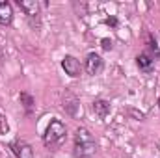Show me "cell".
Here are the masks:
<instances>
[{
	"mask_svg": "<svg viewBox=\"0 0 160 158\" xmlns=\"http://www.w3.org/2000/svg\"><path fill=\"white\" fill-rule=\"evenodd\" d=\"M97 151V143H95V138L93 134L80 126L75 132V156L77 158H91Z\"/></svg>",
	"mask_w": 160,
	"mask_h": 158,
	"instance_id": "6da1fadb",
	"label": "cell"
},
{
	"mask_svg": "<svg viewBox=\"0 0 160 158\" xmlns=\"http://www.w3.org/2000/svg\"><path fill=\"white\" fill-rule=\"evenodd\" d=\"M65 134H67L65 125H63L60 119H52V121L48 123L45 134H43V143H45L47 147L54 149V147H58V145L65 140Z\"/></svg>",
	"mask_w": 160,
	"mask_h": 158,
	"instance_id": "7a4b0ae2",
	"label": "cell"
},
{
	"mask_svg": "<svg viewBox=\"0 0 160 158\" xmlns=\"http://www.w3.org/2000/svg\"><path fill=\"white\" fill-rule=\"evenodd\" d=\"M84 69H86V73H88V75H91V77L101 75V71L104 69V62H102V58H101L97 52H89V54L86 56Z\"/></svg>",
	"mask_w": 160,
	"mask_h": 158,
	"instance_id": "3957f363",
	"label": "cell"
},
{
	"mask_svg": "<svg viewBox=\"0 0 160 158\" xmlns=\"http://www.w3.org/2000/svg\"><path fill=\"white\" fill-rule=\"evenodd\" d=\"M62 67H63V71H65L69 77H73V78L80 77V73H82V65H80V62L75 56H65V58L62 60Z\"/></svg>",
	"mask_w": 160,
	"mask_h": 158,
	"instance_id": "277c9868",
	"label": "cell"
},
{
	"mask_svg": "<svg viewBox=\"0 0 160 158\" xmlns=\"http://www.w3.org/2000/svg\"><path fill=\"white\" fill-rule=\"evenodd\" d=\"M9 147H11L13 155L17 158H34V149L30 147V143H26V141H22V140L13 141Z\"/></svg>",
	"mask_w": 160,
	"mask_h": 158,
	"instance_id": "5b68a950",
	"label": "cell"
},
{
	"mask_svg": "<svg viewBox=\"0 0 160 158\" xmlns=\"http://www.w3.org/2000/svg\"><path fill=\"white\" fill-rule=\"evenodd\" d=\"M136 65L140 67L142 73L149 75V73H153V69H155V58H153L149 52H142V54H138V58H136Z\"/></svg>",
	"mask_w": 160,
	"mask_h": 158,
	"instance_id": "8992f818",
	"label": "cell"
},
{
	"mask_svg": "<svg viewBox=\"0 0 160 158\" xmlns=\"http://www.w3.org/2000/svg\"><path fill=\"white\" fill-rule=\"evenodd\" d=\"M13 21V7L9 2L0 0V26H8Z\"/></svg>",
	"mask_w": 160,
	"mask_h": 158,
	"instance_id": "52a82bcc",
	"label": "cell"
},
{
	"mask_svg": "<svg viewBox=\"0 0 160 158\" xmlns=\"http://www.w3.org/2000/svg\"><path fill=\"white\" fill-rule=\"evenodd\" d=\"M17 4H19V7H21L30 19L36 17V15H39V4H38L36 0H19Z\"/></svg>",
	"mask_w": 160,
	"mask_h": 158,
	"instance_id": "ba28073f",
	"label": "cell"
},
{
	"mask_svg": "<svg viewBox=\"0 0 160 158\" xmlns=\"http://www.w3.org/2000/svg\"><path fill=\"white\" fill-rule=\"evenodd\" d=\"M110 102L108 101H104V99H97L95 102H93V112L99 116V117L102 119V117H106L108 114H110Z\"/></svg>",
	"mask_w": 160,
	"mask_h": 158,
	"instance_id": "9c48e42d",
	"label": "cell"
},
{
	"mask_svg": "<svg viewBox=\"0 0 160 158\" xmlns=\"http://www.w3.org/2000/svg\"><path fill=\"white\" fill-rule=\"evenodd\" d=\"M147 45H149V48L153 50L155 60H158V58H160V50H158V43H157V39H155L153 36H149V37H147Z\"/></svg>",
	"mask_w": 160,
	"mask_h": 158,
	"instance_id": "30bf717a",
	"label": "cell"
},
{
	"mask_svg": "<svg viewBox=\"0 0 160 158\" xmlns=\"http://www.w3.org/2000/svg\"><path fill=\"white\" fill-rule=\"evenodd\" d=\"M21 102H22V106L30 112L32 110V106H34V99L28 95V93H21Z\"/></svg>",
	"mask_w": 160,
	"mask_h": 158,
	"instance_id": "8fae6325",
	"label": "cell"
},
{
	"mask_svg": "<svg viewBox=\"0 0 160 158\" xmlns=\"http://www.w3.org/2000/svg\"><path fill=\"white\" fill-rule=\"evenodd\" d=\"M101 43H102V48H104V50H110V48L114 47V43H112V39H102Z\"/></svg>",
	"mask_w": 160,
	"mask_h": 158,
	"instance_id": "7c38bea8",
	"label": "cell"
},
{
	"mask_svg": "<svg viewBox=\"0 0 160 158\" xmlns=\"http://www.w3.org/2000/svg\"><path fill=\"white\" fill-rule=\"evenodd\" d=\"M158 108H160V99H158Z\"/></svg>",
	"mask_w": 160,
	"mask_h": 158,
	"instance_id": "4fadbf2b",
	"label": "cell"
}]
</instances>
